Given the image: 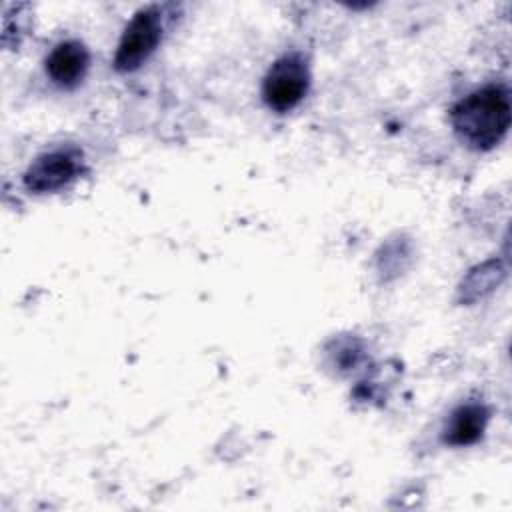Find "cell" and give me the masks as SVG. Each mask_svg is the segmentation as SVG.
Returning a JSON list of instances; mask_svg holds the SVG:
<instances>
[{
	"label": "cell",
	"mask_w": 512,
	"mask_h": 512,
	"mask_svg": "<svg viewBox=\"0 0 512 512\" xmlns=\"http://www.w3.org/2000/svg\"><path fill=\"white\" fill-rule=\"evenodd\" d=\"M450 122L472 150H492L510 128V94L504 84H486L462 100L450 112Z\"/></svg>",
	"instance_id": "1"
},
{
	"label": "cell",
	"mask_w": 512,
	"mask_h": 512,
	"mask_svg": "<svg viewBox=\"0 0 512 512\" xmlns=\"http://www.w3.org/2000/svg\"><path fill=\"white\" fill-rule=\"evenodd\" d=\"M310 86V68L300 52H288L274 60L262 80V98L270 110L296 108Z\"/></svg>",
	"instance_id": "2"
},
{
	"label": "cell",
	"mask_w": 512,
	"mask_h": 512,
	"mask_svg": "<svg viewBox=\"0 0 512 512\" xmlns=\"http://www.w3.org/2000/svg\"><path fill=\"white\" fill-rule=\"evenodd\" d=\"M162 38V12L156 6L138 10L126 24L114 54L118 72H134L156 50Z\"/></svg>",
	"instance_id": "3"
},
{
	"label": "cell",
	"mask_w": 512,
	"mask_h": 512,
	"mask_svg": "<svg viewBox=\"0 0 512 512\" xmlns=\"http://www.w3.org/2000/svg\"><path fill=\"white\" fill-rule=\"evenodd\" d=\"M82 154L76 148H56L40 154L26 168L22 182L28 192L48 194L68 186L80 172Z\"/></svg>",
	"instance_id": "4"
},
{
	"label": "cell",
	"mask_w": 512,
	"mask_h": 512,
	"mask_svg": "<svg viewBox=\"0 0 512 512\" xmlns=\"http://www.w3.org/2000/svg\"><path fill=\"white\" fill-rule=\"evenodd\" d=\"M46 74L60 88H76L90 66L88 48L78 40L58 42L46 56Z\"/></svg>",
	"instance_id": "5"
},
{
	"label": "cell",
	"mask_w": 512,
	"mask_h": 512,
	"mask_svg": "<svg viewBox=\"0 0 512 512\" xmlns=\"http://www.w3.org/2000/svg\"><path fill=\"white\" fill-rule=\"evenodd\" d=\"M488 424V408L480 402L458 406L444 428V442L450 446H470L478 442Z\"/></svg>",
	"instance_id": "6"
}]
</instances>
